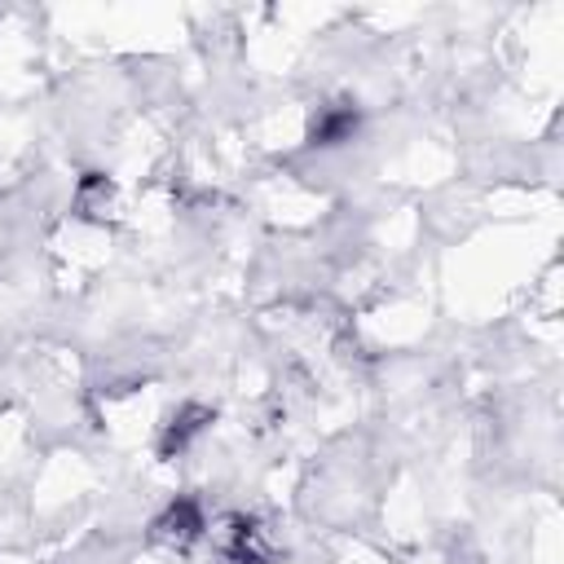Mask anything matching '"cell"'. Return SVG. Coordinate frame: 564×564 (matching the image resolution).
<instances>
[{"mask_svg": "<svg viewBox=\"0 0 564 564\" xmlns=\"http://www.w3.org/2000/svg\"><path fill=\"white\" fill-rule=\"evenodd\" d=\"M203 423H207V410H185L181 419H172V427H167V436H163V454H172V449H185L189 445V436H198L203 432Z\"/></svg>", "mask_w": 564, "mask_h": 564, "instance_id": "4", "label": "cell"}, {"mask_svg": "<svg viewBox=\"0 0 564 564\" xmlns=\"http://www.w3.org/2000/svg\"><path fill=\"white\" fill-rule=\"evenodd\" d=\"M225 551H229L238 564H269V546H264V538H260V529H256L251 520H229Z\"/></svg>", "mask_w": 564, "mask_h": 564, "instance_id": "2", "label": "cell"}, {"mask_svg": "<svg viewBox=\"0 0 564 564\" xmlns=\"http://www.w3.org/2000/svg\"><path fill=\"white\" fill-rule=\"evenodd\" d=\"M357 132V110L352 106H326L313 119V145H339Z\"/></svg>", "mask_w": 564, "mask_h": 564, "instance_id": "3", "label": "cell"}, {"mask_svg": "<svg viewBox=\"0 0 564 564\" xmlns=\"http://www.w3.org/2000/svg\"><path fill=\"white\" fill-rule=\"evenodd\" d=\"M198 529H203V511H198V502H189V498L172 502V507L154 520V538L176 542V546H185L189 538H198Z\"/></svg>", "mask_w": 564, "mask_h": 564, "instance_id": "1", "label": "cell"}]
</instances>
